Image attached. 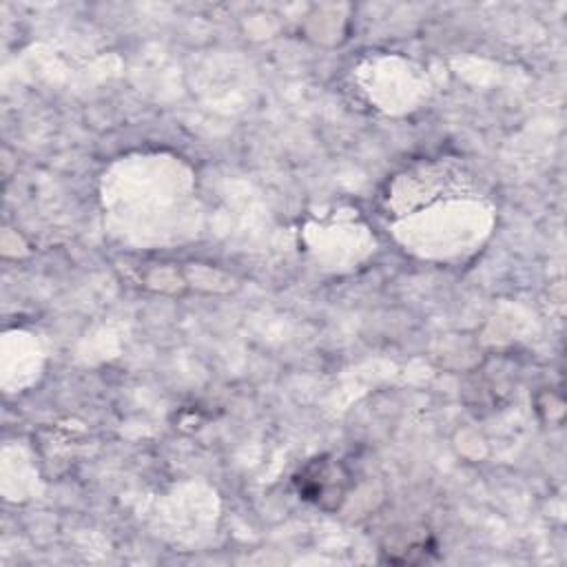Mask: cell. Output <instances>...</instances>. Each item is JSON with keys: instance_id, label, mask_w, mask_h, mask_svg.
<instances>
[{"instance_id": "1", "label": "cell", "mask_w": 567, "mask_h": 567, "mask_svg": "<svg viewBox=\"0 0 567 567\" xmlns=\"http://www.w3.org/2000/svg\"><path fill=\"white\" fill-rule=\"evenodd\" d=\"M346 478L348 476L337 463L315 458L301 470V474L295 476V483L303 498H310L323 507H337L346 494Z\"/></svg>"}]
</instances>
